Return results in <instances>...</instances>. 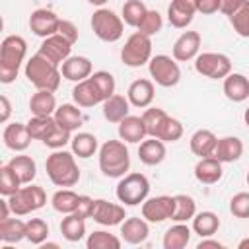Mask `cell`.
<instances>
[{
    "mask_svg": "<svg viewBox=\"0 0 249 249\" xmlns=\"http://www.w3.org/2000/svg\"><path fill=\"white\" fill-rule=\"evenodd\" d=\"M245 179H247V185H249V171H247V177Z\"/></svg>",
    "mask_w": 249,
    "mask_h": 249,
    "instance_id": "cell-61",
    "label": "cell"
},
{
    "mask_svg": "<svg viewBox=\"0 0 249 249\" xmlns=\"http://www.w3.org/2000/svg\"><path fill=\"white\" fill-rule=\"evenodd\" d=\"M25 124H27V130H29L31 138L43 142V140L54 130L56 121H54V117H35V115H33Z\"/></svg>",
    "mask_w": 249,
    "mask_h": 249,
    "instance_id": "cell-37",
    "label": "cell"
},
{
    "mask_svg": "<svg viewBox=\"0 0 249 249\" xmlns=\"http://www.w3.org/2000/svg\"><path fill=\"white\" fill-rule=\"evenodd\" d=\"M89 78H91V82L95 84V88L99 89V93H101L103 101H105V99H109V97L115 93V78H113V74H111V72L97 70V72H93Z\"/></svg>",
    "mask_w": 249,
    "mask_h": 249,
    "instance_id": "cell-46",
    "label": "cell"
},
{
    "mask_svg": "<svg viewBox=\"0 0 249 249\" xmlns=\"http://www.w3.org/2000/svg\"><path fill=\"white\" fill-rule=\"evenodd\" d=\"M93 204H95V200L91 198V196H88V195H80V200H78V206H76V210L72 212V214H76V216H80V218H91V214H93Z\"/></svg>",
    "mask_w": 249,
    "mask_h": 249,
    "instance_id": "cell-51",
    "label": "cell"
},
{
    "mask_svg": "<svg viewBox=\"0 0 249 249\" xmlns=\"http://www.w3.org/2000/svg\"><path fill=\"white\" fill-rule=\"evenodd\" d=\"M126 97H128L130 105H134V107H140V109L150 107V103L154 101V84H152V80H146V78L134 80L128 86Z\"/></svg>",
    "mask_w": 249,
    "mask_h": 249,
    "instance_id": "cell-20",
    "label": "cell"
},
{
    "mask_svg": "<svg viewBox=\"0 0 249 249\" xmlns=\"http://www.w3.org/2000/svg\"><path fill=\"white\" fill-rule=\"evenodd\" d=\"M237 249H249V237H245V239H241V241L237 243Z\"/></svg>",
    "mask_w": 249,
    "mask_h": 249,
    "instance_id": "cell-58",
    "label": "cell"
},
{
    "mask_svg": "<svg viewBox=\"0 0 249 249\" xmlns=\"http://www.w3.org/2000/svg\"><path fill=\"white\" fill-rule=\"evenodd\" d=\"M243 121H245V124L249 126V107L245 109V113H243Z\"/></svg>",
    "mask_w": 249,
    "mask_h": 249,
    "instance_id": "cell-60",
    "label": "cell"
},
{
    "mask_svg": "<svg viewBox=\"0 0 249 249\" xmlns=\"http://www.w3.org/2000/svg\"><path fill=\"white\" fill-rule=\"evenodd\" d=\"M152 58V39L140 31H134L121 49V60L130 68H140Z\"/></svg>",
    "mask_w": 249,
    "mask_h": 249,
    "instance_id": "cell-7",
    "label": "cell"
},
{
    "mask_svg": "<svg viewBox=\"0 0 249 249\" xmlns=\"http://www.w3.org/2000/svg\"><path fill=\"white\" fill-rule=\"evenodd\" d=\"M0 107H2V111H0V121H2V123H8L10 113H12V105H10V99H8L6 95H0Z\"/></svg>",
    "mask_w": 249,
    "mask_h": 249,
    "instance_id": "cell-55",
    "label": "cell"
},
{
    "mask_svg": "<svg viewBox=\"0 0 249 249\" xmlns=\"http://www.w3.org/2000/svg\"><path fill=\"white\" fill-rule=\"evenodd\" d=\"M25 224H27V235H25V239H29L33 245L45 243V239L49 237V224L45 220H41V218H31Z\"/></svg>",
    "mask_w": 249,
    "mask_h": 249,
    "instance_id": "cell-44",
    "label": "cell"
},
{
    "mask_svg": "<svg viewBox=\"0 0 249 249\" xmlns=\"http://www.w3.org/2000/svg\"><path fill=\"white\" fill-rule=\"evenodd\" d=\"M167 117H169V115H167L163 109H160V107H148V109L142 113V119H144L148 136L158 138V136H160V130H161V126H163V123H165Z\"/></svg>",
    "mask_w": 249,
    "mask_h": 249,
    "instance_id": "cell-39",
    "label": "cell"
},
{
    "mask_svg": "<svg viewBox=\"0 0 249 249\" xmlns=\"http://www.w3.org/2000/svg\"><path fill=\"white\" fill-rule=\"evenodd\" d=\"M60 233L70 243L80 241L86 235V222H84V218H80L76 214H66V218H62V222H60Z\"/></svg>",
    "mask_w": 249,
    "mask_h": 249,
    "instance_id": "cell-34",
    "label": "cell"
},
{
    "mask_svg": "<svg viewBox=\"0 0 249 249\" xmlns=\"http://www.w3.org/2000/svg\"><path fill=\"white\" fill-rule=\"evenodd\" d=\"M2 140H4V146L8 150H14V152H23L29 148L31 144V134L27 130V124H21V123H10L6 124L4 132H2Z\"/></svg>",
    "mask_w": 249,
    "mask_h": 249,
    "instance_id": "cell-17",
    "label": "cell"
},
{
    "mask_svg": "<svg viewBox=\"0 0 249 249\" xmlns=\"http://www.w3.org/2000/svg\"><path fill=\"white\" fill-rule=\"evenodd\" d=\"M196 14V0H171L167 6V19L173 27H187Z\"/></svg>",
    "mask_w": 249,
    "mask_h": 249,
    "instance_id": "cell-16",
    "label": "cell"
},
{
    "mask_svg": "<svg viewBox=\"0 0 249 249\" xmlns=\"http://www.w3.org/2000/svg\"><path fill=\"white\" fill-rule=\"evenodd\" d=\"M196 12L204 16L216 14L220 12V0H196Z\"/></svg>",
    "mask_w": 249,
    "mask_h": 249,
    "instance_id": "cell-53",
    "label": "cell"
},
{
    "mask_svg": "<svg viewBox=\"0 0 249 249\" xmlns=\"http://www.w3.org/2000/svg\"><path fill=\"white\" fill-rule=\"evenodd\" d=\"M21 179L18 177V173L6 163V165H2V169H0V195L2 196H12L16 191H19L21 189Z\"/></svg>",
    "mask_w": 249,
    "mask_h": 249,
    "instance_id": "cell-43",
    "label": "cell"
},
{
    "mask_svg": "<svg viewBox=\"0 0 249 249\" xmlns=\"http://www.w3.org/2000/svg\"><path fill=\"white\" fill-rule=\"evenodd\" d=\"M88 2H89V4H93V6H99V8H101V6H103V4H107L109 0H88Z\"/></svg>",
    "mask_w": 249,
    "mask_h": 249,
    "instance_id": "cell-59",
    "label": "cell"
},
{
    "mask_svg": "<svg viewBox=\"0 0 249 249\" xmlns=\"http://www.w3.org/2000/svg\"><path fill=\"white\" fill-rule=\"evenodd\" d=\"M148 70L152 80L161 88H173L181 80V68L173 56L167 54H156L148 62Z\"/></svg>",
    "mask_w": 249,
    "mask_h": 249,
    "instance_id": "cell-9",
    "label": "cell"
},
{
    "mask_svg": "<svg viewBox=\"0 0 249 249\" xmlns=\"http://www.w3.org/2000/svg\"><path fill=\"white\" fill-rule=\"evenodd\" d=\"M195 214H196L195 198L189 195H175V210H173L171 220L173 222H187V220H193Z\"/></svg>",
    "mask_w": 249,
    "mask_h": 249,
    "instance_id": "cell-40",
    "label": "cell"
},
{
    "mask_svg": "<svg viewBox=\"0 0 249 249\" xmlns=\"http://www.w3.org/2000/svg\"><path fill=\"white\" fill-rule=\"evenodd\" d=\"M78 107L80 105H72V103H62L60 107H56V111L53 115L56 124L66 128V130H70V132L78 130L82 126V123H84L82 109H78Z\"/></svg>",
    "mask_w": 249,
    "mask_h": 249,
    "instance_id": "cell-27",
    "label": "cell"
},
{
    "mask_svg": "<svg viewBox=\"0 0 249 249\" xmlns=\"http://www.w3.org/2000/svg\"><path fill=\"white\" fill-rule=\"evenodd\" d=\"M224 93L233 103L245 101L249 97V78L239 72H230L224 78Z\"/></svg>",
    "mask_w": 249,
    "mask_h": 249,
    "instance_id": "cell-23",
    "label": "cell"
},
{
    "mask_svg": "<svg viewBox=\"0 0 249 249\" xmlns=\"http://www.w3.org/2000/svg\"><path fill=\"white\" fill-rule=\"evenodd\" d=\"M47 175L56 187H74L80 181V167L76 163L74 152L54 150L45 161Z\"/></svg>",
    "mask_w": 249,
    "mask_h": 249,
    "instance_id": "cell-1",
    "label": "cell"
},
{
    "mask_svg": "<svg viewBox=\"0 0 249 249\" xmlns=\"http://www.w3.org/2000/svg\"><path fill=\"white\" fill-rule=\"evenodd\" d=\"M230 23L239 37L249 39V0H245V4L235 14L230 16Z\"/></svg>",
    "mask_w": 249,
    "mask_h": 249,
    "instance_id": "cell-45",
    "label": "cell"
},
{
    "mask_svg": "<svg viewBox=\"0 0 249 249\" xmlns=\"http://www.w3.org/2000/svg\"><path fill=\"white\" fill-rule=\"evenodd\" d=\"M58 25H60V18L53 12V10H47V8H39L35 12H31L29 16V29L37 35V37H51L58 31Z\"/></svg>",
    "mask_w": 249,
    "mask_h": 249,
    "instance_id": "cell-13",
    "label": "cell"
},
{
    "mask_svg": "<svg viewBox=\"0 0 249 249\" xmlns=\"http://www.w3.org/2000/svg\"><path fill=\"white\" fill-rule=\"evenodd\" d=\"M195 70L210 80H224L231 72V60L222 53H200L195 58Z\"/></svg>",
    "mask_w": 249,
    "mask_h": 249,
    "instance_id": "cell-10",
    "label": "cell"
},
{
    "mask_svg": "<svg viewBox=\"0 0 249 249\" xmlns=\"http://www.w3.org/2000/svg\"><path fill=\"white\" fill-rule=\"evenodd\" d=\"M130 167V154L123 140H107L99 148V169L105 177H123Z\"/></svg>",
    "mask_w": 249,
    "mask_h": 249,
    "instance_id": "cell-4",
    "label": "cell"
},
{
    "mask_svg": "<svg viewBox=\"0 0 249 249\" xmlns=\"http://www.w3.org/2000/svg\"><path fill=\"white\" fill-rule=\"evenodd\" d=\"M115 193H117V198L124 206H138L148 198L150 181L142 173H136V171L134 173H126V175L121 177Z\"/></svg>",
    "mask_w": 249,
    "mask_h": 249,
    "instance_id": "cell-5",
    "label": "cell"
},
{
    "mask_svg": "<svg viewBox=\"0 0 249 249\" xmlns=\"http://www.w3.org/2000/svg\"><path fill=\"white\" fill-rule=\"evenodd\" d=\"M25 53H27V43L23 37L19 35L4 37L0 45V82L2 84H12L18 78Z\"/></svg>",
    "mask_w": 249,
    "mask_h": 249,
    "instance_id": "cell-2",
    "label": "cell"
},
{
    "mask_svg": "<svg viewBox=\"0 0 249 249\" xmlns=\"http://www.w3.org/2000/svg\"><path fill=\"white\" fill-rule=\"evenodd\" d=\"M218 144V136L208 128H198L191 136V152L198 158H208L214 154Z\"/></svg>",
    "mask_w": 249,
    "mask_h": 249,
    "instance_id": "cell-29",
    "label": "cell"
},
{
    "mask_svg": "<svg viewBox=\"0 0 249 249\" xmlns=\"http://www.w3.org/2000/svg\"><path fill=\"white\" fill-rule=\"evenodd\" d=\"M165 142L160 140V138H148V140H142L140 146H138V158L144 165H158L165 160Z\"/></svg>",
    "mask_w": 249,
    "mask_h": 249,
    "instance_id": "cell-25",
    "label": "cell"
},
{
    "mask_svg": "<svg viewBox=\"0 0 249 249\" xmlns=\"http://www.w3.org/2000/svg\"><path fill=\"white\" fill-rule=\"evenodd\" d=\"M72 99L80 107H93L97 103H103V97H101L99 89L95 88V84L91 82V78L76 82V86L72 89Z\"/></svg>",
    "mask_w": 249,
    "mask_h": 249,
    "instance_id": "cell-24",
    "label": "cell"
},
{
    "mask_svg": "<svg viewBox=\"0 0 249 249\" xmlns=\"http://www.w3.org/2000/svg\"><path fill=\"white\" fill-rule=\"evenodd\" d=\"M91 29L97 39H101L105 43H115L123 37L124 25H123V18L117 16L113 10L99 8L91 16Z\"/></svg>",
    "mask_w": 249,
    "mask_h": 249,
    "instance_id": "cell-6",
    "label": "cell"
},
{
    "mask_svg": "<svg viewBox=\"0 0 249 249\" xmlns=\"http://www.w3.org/2000/svg\"><path fill=\"white\" fill-rule=\"evenodd\" d=\"M86 247L88 249H119L121 247V239L115 233L97 230V231H93V233L88 235Z\"/></svg>",
    "mask_w": 249,
    "mask_h": 249,
    "instance_id": "cell-41",
    "label": "cell"
},
{
    "mask_svg": "<svg viewBox=\"0 0 249 249\" xmlns=\"http://www.w3.org/2000/svg\"><path fill=\"white\" fill-rule=\"evenodd\" d=\"M72 132L70 130H66V128H62V126H54V130L43 140V144L47 146V148H53V150H60V148H64L70 140H72V136H70Z\"/></svg>",
    "mask_w": 249,
    "mask_h": 249,
    "instance_id": "cell-49",
    "label": "cell"
},
{
    "mask_svg": "<svg viewBox=\"0 0 249 249\" xmlns=\"http://www.w3.org/2000/svg\"><path fill=\"white\" fill-rule=\"evenodd\" d=\"M8 202H10V208L16 216H25V214H31L39 208L45 206L47 202V195L43 191V187L39 185H27V187H21L19 191H16L12 196H6Z\"/></svg>",
    "mask_w": 249,
    "mask_h": 249,
    "instance_id": "cell-8",
    "label": "cell"
},
{
    "mask_svg": "<svg viewBox=\"0 0 249 249\" xmlns=\"http://www.w3.org/2000/svg\"><path fill=\"white\" fill-rule=\"evenodd\" d=\"M27 235V224L19 218L0 220V239L4 243H19Z\"/></svg>",
    "mask_w": 249,
    "mask_h": 249,
    "instance_id": "cell-32",
    "label": "cell"
},
{
    "mask_svg": "<svg viewBox=\"0 0 249 249\" xmlns=\"http://www.w3.org/2000/svg\"><path fill=\"white\" fill-rule=\"evenodd\" d=\"M200 33L198 31H185L177 37V41L173 43L171 54L177 62H187L198 56L200 51Z\"/></svg>",
    "mask_w": 249,
    "mask_h": 249,
    "instance_id": "cell-14",
    "label": "cell"
},
{
    "mask_svg": "<svg viewBox=\"0 0 249 249\" xmlns=\"http://www.w3.org/2000/svg\"><path fill=\"white\" fill-rule=\"evenodd\" d=\"M91 218L99 226H107L109 228V226H119L126 218V214H124V206L115 204V202H109L105 198H95Z\"/></svg>",
    "mask_w": 249,
    "mask_h": 249,
    "instance_id": "cell-15",
    "label": "cell"
},
{
    "mask_svg": "<svg viewBox=\"0 0 249 249\" xmlns=\"http://www.w3.org/2000/svg\"><path fill=\"white\" fill-rule=\"evenodd\" d=\"M173 210H175V196H169V195L152 196L142 202V218L152 224L171 220Z\"/></svg>",
    "mask_w": 249,
    "mask_h": 249,
    "instance_id": "cell-11",
    "label": "cell"
},
{
    "mask_svg": "<svg viewBox=\"0 0 249 249\" xmlns=\"http://www.w3.org/2000/svg\"><path fill=\"white\" fill-rule=\"evenodd\" d=\"M8 165L18 173V177L21 179L23 185H29L35 179V175H37V163L29 156H14L8 161Z\"/></svg>",
    "mask_w": 249,
    "mask_h": 249,
    "instance_id": "cell-36",
    "label": "cell"
},
{
    "mask_svg": "<svg viewBox=\"0 0 249 249\" xmlns=\"http://www.w3.org/2000/svg\"><path fill=\"white\" fill-rule=\"evenodd\" d=\"M243 4H245V0H220V12L230 18V16L235 14Z\"/></svg>",
    "mask_w": 249,
    "mask_h": 249,
    "instance_id": "cell-54",
    "label": "cell"
},
{
    "mask_svg": "<svg viewBox=\"0 0 249 249\" xmlns=\"http://www.w3.org/2000/svg\"><path fill=\"white\" fill-rule=\"evenodd\" d=\"M216 160H220L222 163H231V161H237L241 156H243V142L237 138V136H224V138H218V144H216V150L212 154Z\"/></svg>",
    "mask_w": 249,
    "mask_h": 249,
    "instance_id": "cell-26",
    "label": "cell"
},
{
    "mask_svg": "<svg viewBox=\"0 0 249 249\" xmlns=\"http://www.w3.org/2000/svg\"><path fill=\"white\" fill-rule=\"evenodd\" d=\"M128 111H130V101L124 95L113 93L109 99L103 101V117L109 123H117L119 124L124 117H128Z\"/></svg>",
    "mask_w": 249,
    "mask_h": 249,
    "instance_id": "cell-28",
    "label": "cell"
},
{
    "mask_svg": "<svg viewBox=\"0 0 249 249\" xmlns=\"http://www.w3.org/2000/svg\"><path fill=\"white\" fill-rule=\"evenodd\" d=\"M70 146H72L74 156L88 160L97 152V138L93 134H89V132H78V134L72 136Z\"/></svg>",
    "mask_w": 249,
    "mask_h": 249,
    "instance_id": "cell-35",
    "label": "cell"
},
{
    "mask_svg": "<svg viewBox=\"0 0 249 249\" xmlns=\"http://www.w3.org/2000/svg\"><path fill=\"white\" fill-rule=\"evenodd\" d=\"M230 212L235 218H249V193H237L230 200Z\"/></svg>",
    "mask_w": 249,
    "mask_h": 249,
    "instance_id": "cell-50",
    "label": "cell"
},
{
    "mask_svg": "<svg viewBox=\"0 0 249 249\" xmlns=\"http://www.w3.org/2000/svg\"><path fill=\"white\" fill-rule=\"evenodd\" d=\"M161 25H163L161 14H160L158 10H148V12H146V16L142 18V21L138 23V27H136V29H138L140 33H144V35L152 37V35L160 33Z\"/></svg>",
    "mask_w": 249,
    "mask_h": 249,
    "instance_id": "cell-47",
    "label": "cell"
},
{
    "mask_svg": "<svg viewBox=\"0 0 249 249\" xmlns=\"http://www.w3.org/2000/svg\"><path fill=\"white\" fill-rule=\"evenodd\" d=\"M191 241V230L185 222H177L163 233V249H183Z\"/></svg>",
    "mask_w": 249,
    "mask_h": 249,
    "instance_id": "cell-31",
    "label": "cell"
},
{
    "mask_svg": "<svg viewBox=\"0 0 249 249\" xmlns=\"http://www.w3.org/2000/svg\"><path fill=\"white\" fill-rule=\"evenodd\" d=\"M29 109L35 117H53L56 111L54 93L49 89H37L29 99Z\"/></svg>",
    "mask_w": 249,
    "mask_h": 249,
    "instance_id": "cell-30",
    "label": "cell"
},
{
    "mask_svg": "<svg viewBox=\"0 0 249 249\" xmlns=\"http://www.w3.org/2000/svg\"><path fill=\"white\" fill-rule=\"evenodd\" d=\"M148 136L146 132V124L142 117H134L128 115L119 123V138L128 142V144H138Z\"/></svg>",
    "mask_w": 249,
    "mask_h": 249,
    "instance_id": "cell-21",
    "label": "cell"
},
{
    "mask_svg": "<svg viewBox=\"0 0 249 249\" xmlns=\"http://www.w3.org/2000/svg\"><path fill=\"white\" fill-rule=\"evenodd\" d=\"M224 249V243H220V241H216V239H208V237H202L200 239V243L196 245V249Z\"/></svg>",
    "mask_w": 249,
    "mask_h": 249,
    "instance_id": "cell-56",
    "label": "cell"
},
{
    "mask_svg": "<svg viewBox=\"0 0 249 249\" xmlns=\"http://www.w3.org/2000/svg\"><path fill=\"white\" fill-rule=\"evenodd\" d=\"M181 136H183V124L177 119L167 117L165 123H163V126H161V130H160V136L158 138L163 140V142H177Z\"/></svg>",
    "mask_w": 249,
    "mask_h": 249,
    "instance_id": "cell-48",
    "label": "cell"
},
{
    "mask_svg": "<svg viewBox=\"0 0 249 249\" xmlns=\"http://www.w3.org/2000/svg\"><path fill=\"white\" fill-rule=\"evenodd\" d=\"M146 12H148V8L144 6L142 0H126V2L123 4V14H121V18H123V21H124L126 25L138 27V23H140L142 18L146 16Z\"/></svg>",
    "mask_w": 249,
    "mask_h": 249,
    "instance_id": "cell-42",
    "label": "cell"
},
{
    "mask_svg": "<svg viewBox=\"0 0 249 249\" xmlns=\"http://www.w3.org/2000/svg\"><path fill=\"white\" fill-rule=\"evenodd\" d=\"M224 175V169H222V161L216 160L214 156H208V158H200L195 165V177L196 181L204 183V185H214L222 179Z\"/></svg>",
    "mask_w": 249,
    "mask_h": 249,
    "instance_id": "cell-22",
    "label": "cell"
},
{
    "mask_svg": "<svg viewBox=\"0 0 249 249\" xmlns=\"http://www.w3.org/2000/svg\"><path fill=\"white\" fill-rule=\"evenodd\" d=\"M37 53L43 54V56H45L47 60H51L53 64L62 66V62H64V60L70 56V53H72V43H70L68 39H64L60 33H54V35L43 39V43H41V47H39Z\"/></svg>",
    "mask_w": 249,
    "mask_h": 249,
    "instance_id": "cell-12",
    "label": "cell"
},
{
    "mask_svg": "<svg viewBox=\"0 0 249 249\" xmlns=\"http://www.w3.org/2000/svg\"><path fill=\"white\" fill-rule=\"evenodd\" d=\"M10 212H12V208H10V202H8V198L4 196V198L0 200V220H6Z\"/></svg>",
    "mask_w": 249,
    "mask_h": 249,
    "instance_id": "cell-57",
    "label": "cell"
},
{
    "mask_svg": "<svg viewBox=\"0 0 249 249\" xmlns=\"http://www.w3.org/2000/svg\"><path fill=\"white\" fill-rule=\"evenodd\" d=\"M218 228H220V218L210 210H202L193 216V231L198 233L200 237L214 235L218 231Z\"/></svg>",
    "mask_w": 249,
    "mask_h": 249,
    "instance_id": "cell-33",
    "label": "cell"
},
{
    "mask_svg": "<svg viewBox=\"0 0 249 249\" xmlns=\"http://www.w3.org/2000/svg\"><path fill=\"white\" fill-rule=\"evenodd\" d=\"M91 60L86 58V56H68L64 62H62V78L70 80V82H82L86 78L91 76Z\"/></svg>",
    "mask_w": 249,
    "mask_h": 249,
    "instance_id": "cell-19",
    "label": "cell"
},
{
    "mask_svg": "<svg viewBox=\"0 0 249 249\" xmlns=\"http://www.w3.org/2000/svg\"><path fill=\"white\" fill-rule=\"evenodd\" d=\"M78 200H80V195H76L70 189H60V191H56L53 195L51 204L60 214H72L76 210V206H78Z\"/></svg>",
    "mask_w": 249,
    "mask_h": 249,
    "instance_id": "cell-38",
    "label": "cell"
},
{
    "mask_svg": "<svg viewBox=\"0 0 249 249\" xmlns=\"http://www.w3.org/2000/svg\"><path fill=\"white\" fill-rule=\"evenodd\" d=\"M56 33H60L64 39H68L72 45L78 41V27L72 23V21H68V19H60V25H58V31Z\"/></svg>",
    "mask_w": 249,
    "mask_h": 249,
    "instance_id": "cell-52",
    "label": "cell"
},
{
    "mask_svg": "<svg viewBox=\"0 0 249 249\" xmlns=\"http://www.w3.org/2000/svg\"><path fill=\"white\" fill-rule=\"evenodd\" d=\"M25 78L29 80V84H33L37 89H49V91H56L60 86V78L62 72L58 70L56 64H53L51 60H47L43 54H33L27 62H25Z\"/></svg>",
    "mask_w": 249,
    "mask_h": 249,
    "instance_id": "cell-3",
    "label": "cell"
},
{
    "mask_svg": "<svg viewBox=\"0 0 249 249\" xmlns=\"http://www.w3.org/2000/svg\"><path fill=\"white\" fill-rule=\"evenodd\" d=\"M150 235V228H148V220L138 218V216H130L126 220L121 222V237L130 243V245H138L142 241H146Z\"/></svg>",
    "mask_w": 249,
    "mask_h": 249,
    "instance_id": "cell-18",
    "label": "cell"
}]
</instances>
